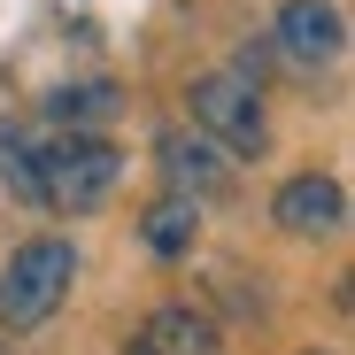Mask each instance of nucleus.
<instances>
[{
	"label": "nucleus",
	"instance_id": "obj_3",
	"mask_svg": "<svg viewBox=\"0 0 355 355\" xmlns=\"http://www.w3.org/2000/svg\"><path fill=\"white\" fill-rule=\"evenodd\" d=\"M186 108H193V132L209 147H224L232 162H263L278 139H270V108H263V85L240 78V70H201L186 85Z\"/></svg>",
	"mask_w": 355,
	"mask_h": 355
},
{
	"label": "nucleus",
	"instance_id": "obj_2",
	"mask_svg": "<svg viewBox=\"0 0 355 355\" xmlns=\"http://www.w3.org/2000/svg\"><path fill=\"white\" fill-rule=\"evenodd\" d=\"M78 263L85 255H78L70 232H39V240L8 248V263H0V332H16V340L46 332L54 309H62L70 286H78Z\"/></svg>",
	"mask_w": 355,
	"mask_h": 355
},
{
	"label": "nucleus",
	"instance_id": "obj_8",
	"mask_svg": "<svg viewBox=\"0 0 355 355\" xmlns=\"http://www.w3.org/2000/svg\"><path fill=\"white\" fill-rule=\"evenodd\" d=\"M116 108H124V85L116 78H62V85H46V101H39V116L54 132H93V124H108Z\"/></svg>",
	"mask_w": 355,
	"mask_h": 355
},
{
	"label": "nucleus",
	"instance_id": "obj_1",
	"mask_svg": "<svg viewBox=\"0 0 355 355\" xmlns=\"http://www.w3.org/2000/svg\"><path fill=\"white\" fill-rule=\"evenodd\" d=\"M31 178L46 216H101L124 186V147L101 132H31Z\"/></svg>",
	"mask_w": 355,
	"mask_h": 355
},
{
	"label": "nucleus",
	"instance_id": "obj_5",
	"mask_svg": "<svg viewBox=\"0 0 355 355\" xmlns=\"http://www.w3.org/2000/svg\"><path fill=\"white\" fill-rule=\"evenodd\" d=\"M155 170H162V186L186 193V201H232V186H240V162L224 147H209L201 132H162L155 139Z\"/></svg>",
	"mask_w": 355,
	"mask_h": 355
},
{
	"label": "nucleus",
	"instance_id": "obj_6",
	"mask_svg": "<svg viewBox=\"0 0 355 355\" xmlns=\"http://www.w3.org/2000/svg\"><path fill=\"white\" fill-rule=\"evenodd\" d=\"M270 224L286 232V240H332V232L347 224V186H340L332 170L286 178V186L270 193Z\"/></svg>",
	"mask_w": 355,
	"mask_h": 355
},
{
	"label": "nucleus",
	"instance_id": "obj_9",
	"mask_svg": "<svg viewBox=\"0 0 355 355\" xmlns=\"http://www.w3.org/2000/svg\"><path fill=\"white\" fill-rule=\"evenodd\" d=\"M139 248L155 263H193V248H201V201L162 186V201H147V216H139Z\"/></svg>",
	"mask_w": 355,
	"mask_h": 355
},
{
	"label": "nucleus",
	"instance_id": "obj_7",
	"mask_svg": "<svg viewBox=\"0 0 355 355\" xmlns=\"http://www.w3.org/2000/svg\"><path fill=\"white\" fill-rule=\"evenodd\" d=\"M124 355H224V324L209 309H193V302H162V309H147L132 324Z\"/></svg>",
	"mask_w": 355,
	"mask_h": 355
},
{
	"label": "nucleus",
	"instance_id": "obj_4",
	"mask_svg": "<svg viewBox=\"0 0 355 355\" xmlns=\"http://www.w3.org/2000/svg\"><path fill=\"white\" fill-rule=\"evenodd\" d=\"M270 31H278V54H286L302 78L340 70V54H347V16H340V0H278Z\"/></svg>",
	"mask_w": 355,
	"mask_h": 355
}]
</instances>
